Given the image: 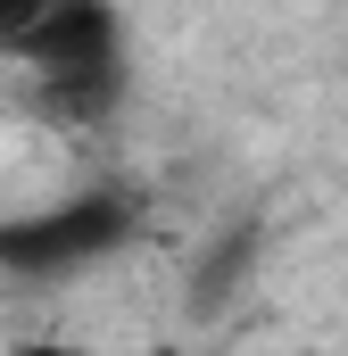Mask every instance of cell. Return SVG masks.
I'll list each match as a JSON object with an SVG mask.
<instances>
[{
  "label": "cell",
  "instance_id": "1",
  "mask_svg": "<svg viewBox=\"0 0 348 356\" xmlns=\"http://www.w3.org/2000/svg\"><path fill=\"white\" fill-rule=\"evenodd\" d=\"M8 50L42 75V91L58 108H108L125 83V67H116L125 25L108 8H25L8 25Z\"/></svg>",
  "mask_w": 348,
  "mask_h": 356
},
{
  "label": "cell",
  "instance_id": "2",
  "mask_svg": "<svg viewBox=\"0 0 348 356\" xmlns=\"http://www.w3.org/2000/svg\"><path fill=\"white\" fill-rule=\"evenodd\" d=\"M125 241H133V199L125 191H84V199L8 216L0 224V266L8 273H75V266H100Z\"/></svg>",
  "mask_w": 348,
  "mask_h": 356
},
{
  "label": "cell",
  "instance_id": "3",
  "mask_svg": "<svg viewBox=\"0 0 348 356\" xmlns=\"http://www.w3.org/2000/svg\"><path fill=\"white\" fill-rule=\"evenodd\" d=\"M17 356H84V348H67V340H33V348H17Z\"/></svg>",
  "mask_w": 348,
  "mask_h": 356
},
{
  "label": "cell",
  "instance_id": "4",
  "mask_svg": "<svg viewBox=\"0 0 348 356\" xmlns=\"http://www.w3.org/2000/svg\"><path fill=\"white\" fill-rule=\"evenodd\" d=\"M158 356H199V348H158Z\"/></svg>",
  "mask_w": 348,
  "mask_h": 356
}]
</instances>
